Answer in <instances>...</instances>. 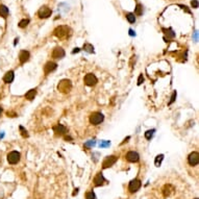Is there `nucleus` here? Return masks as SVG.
<instances>
[{
  "label": "nucleus",
  "mask_w": 199,
  "mask_h": 199,
  "mask_svg": "<svg viewBox=\"0 0 199 199\" xmlns=\"http://www.w3.org/2000/svg\"><path fill=\"white\" fill-rule=\"evenodd\" d=\"M53 35L58 39H67L71 35V28L66 26V25H61V26H57L55 28Z\"/></svg>",
  "instance_id": "obj_1"
},
{
  "label": "nucleus",
  "mask_w": 199,
  "mask_h": 199,
  "mask_svg": "<svg viewBox=\"0 0 199 199\" xmlns=\"http://www.w3.org/2000/svg\"><path fill=\"white\" fill-rule=\"evenodd\" d=\"M72 89V82L69 79H63L57 85V90L62 93H69Z\"/></svg>",
  "instance_id": "obj_2"
},
{
  "label": "nucleus",
  "mask_w": 199,
  "mask_h": 199,
  "mask_svg": "<svg viewBox=\"0 0 199 199\" xmlns=\"http://www.w3.org/2000/svg\"><path fill=\"white\" fill-rule=\"evenodd\" d=\"M103 119H104V117H103V115L101 114V113H93L91 116H90V122H91V124L93 125H98L100 124L102 121H103Z\"/></svg>",
  "instance_id": "obj_3"
},
{
  "label": "nucleus",
  "mask_w": 199,
  "mask_h": 199,
  "mask_svg": "<svg viewBox=\"0 0 199 199\" xmlns=\"http://www.w3.org/2000/svg\"><path fill=\"white\" fill-rule=\"evenodd\" d=\"M83 81H85L86 85L89 86V87H93V86H95L98 82V79L93 73H88V74L85 76Z\"/></svg>",
  "instance_id": "obj_4"
},
{
  "label": "nucleus",
  "mask_w": 199,
  "mask_h": 199,
  "mask_svg": "<svg viewBox=\"0 0 199 199\" xmlns=\"http://www.w3.org/2000/svg\"><path fill=\"white\" fill-rule=\"evenodd\" d=\"M20 161V153L18 151H12L8 154V162L12 165L17 164Z\"/></svg>",
  "instance_id": "obj_5"
},
{
  "label": "nucleus",
  "mask_w": 199,
  "mask_h": 199,
  "mask_svg": "<svg viewBox=\"0 0 199 199\" xmlns=\"http://www.w3.org/2000/svg\"><path fill=\"white\" fill-rule=\"evenodd\" d=\"M51 10H50L48 6H42V8L39 10V12H38V16H39V18H41V19H46V18L50 17L51 16Z\"/></svg>",
  "instance_id": "obj_6"
},
{
  "label": "nucleus",
  "mask_w": 199,
  "mask_h": 199,
  "mask_svg": "<svg viewBox=\"0 0 199 199\" xmlns=\"http://www.w3.org/2000/svg\"><path fill=\"white\" fill-rule=\"evenodd\" d=\"M117 159H118V157H116V155H111V157H107L106 159L103 161L102 167H103L104 169H106V168H109V167H112L115 163L117 162Z\"/></svg>",
  "instance_id": "obj_7"
},
{
  "label": "nucleus",
  "mask_w": 199,
  "mask_h": 199,
  "mask_svg": "<svg viewBox=\"0 0 199 199\" xmlns=\"http://www.w3.org/2000/svg\"><path fill=\"white\" fill-rule=\"evenodd\" d=\"M141 182H140L139 179H132V182H129V186H128V190H129L130 193H134V192H137L138 190L141 188Z\"/></svg>",
  "instance_id": "obj_8"
},
{
  "label": "nucleus",
  "mask_w": 199,
  "mask_h": 199,
  "mask_svg": "<svg viewBox=\"0 0 199 199\" xmlns=\"http://www.w3.org/2000/svg\"><path fill=\"white\" fill-rule=\"evenodd\" d=\"M188 162H189V164L191 165V166H196V165H198L199 163V153L196 151L192 152L191 154L189 155V157H188Z\"/></svg>",
  "instance_id": "obj_9"
},
{
  "label": "nucleus",
  "mask_w": 199,
  "mask_h": 199,
  "mask_svg": "<svg viewBox=\"0 0 199 199\" xmlns=\"http://www.w3.org/2000/svg\"><path fill=\"white\" fill-rule=\"evenodd\" d=\"M126 159L128 161V162H130V163H136V162H138L139 161V159H140V157H139V154H138L137 152L136 151H129V152H127L126 153Z\"/></svg>",
  "instance_id": "obj_10"
},
{
  "label": "nucleus",
  "mask_w": 199,
  "mask_h": 199,
  "mask_svg": "<svg viewBox=\"0 0 199 199\" xmlns=\"http://www.w3.org/2000/svg\"><path fill=\"white\" fill-rule=\"evenodd\" d=\"M65 56V50L61 47H56L52 51V57L54 58H63Z\"/></svg>",
  "instance_id": "obj_11"
},
{
  "label": "nucleus",
  "mask_w": 199,
  "mask_h": 199,
  "mask_svg": "<svg viewBox=\"0 0 199 199\" xmlns=\"http://www.w3.org/2000/svg\"><path fill=\"white\" fill-rule=\"evenodd\" d=\"M56 67H57L56 63H54V62H48L47 64L44 66V72L46 73V74H48V73L54 71V70L56 69Z\"/></svg>",
  "instance_id": "obj_12"
},
{
  "label": "nucleus",
  "mask_w": 199,
  "mask_h": 199,
  "mask_svg": "<svg viewBox=\"0 0 199 199\" xmlns=\"http://www.w3.org/2000/svg\"><path fill=\"white\" fill-rule=\"evenodd\" d=\"M53 132H54L56 134L62 136V134H65L66 132H67V127L64 126V125H62V124H57L53 127Z\"/></svg>",
  "instance_id": "obj_13"
},
{
  "label": "nucleus",
  "mask_w": 199,
  "mask_h": 199,
  "mask_svg": "<svg viewBox=\"0 0 199 199\" xmlns=\"http://www.w3.org/2000/svg\"><path fill=\"white\" fill-rule=\"evenodd\" d=\"M29 52L28 51H26V50H22L20 52V54H19V61H20L21 64H24V63H26L28 60H29Z\"/></svg>",
  "instance_id": "obj_14"
},
{
  "label": "nucleus",
  "mask_w": 199,
  "mask_h": 199,
  "mask_svg": "<svg viewBox=\"0 0 199 199\" xmlns=\"http://www.w3.org/2000/svg\"><path fill=\"white\" fill-rule=\"evenodd\" d=\"M104 182H105V179H104V177H103V175H102V173H98L94 178V184L96 187L102 186Z\"/></svg>",
  "instance_id": "obj_15"
},
{
  "label": "nucleus",
  "mask_w": 199,
  "mask_h": 199,
  "mask_svg": "<svg viewBox=\"0 0 199 199\" xmlns=\"http://www.w3.org/2000/svg\"><path fill=\"white\" fill-rule=\"evenodd\" d=\"M173 191H174V188L172 187L171 184H166L164 189H163V195H164V197H168L171 195V193Z\"/></svg>",
  "instance_id": "obj_16"
},
{
  "label": "nucleus",
  "mask_w": 199,
  "mask_h": 199,
  "mask_svg": "<svg viewBox=\"0 0 199 199\" xmlns=\"http://www.w3.org/2000/svg\"><path fill=\"white\" fill-rule=\"evenodd\" d=\"M14 77H15L14 72H13V71H8V72H6V74L4 75L3 81H4L5 83H10V82L14 80Z\"/></svg>",
  "instance_id": "obj_17"
},
{
  "label": "nucleus",
  "mask_w": 199,
  "mask_h": 199,
  "mask_svg": "<svg viewBox=\"0 0 199 199\" xmlns=\"http://www.w3.org/2000/svg\"><path fill=\"white\" fill-rule=\"evenodd\" d=\"M8 8L5 5H0V17L6 18L8 16Z\"/></svg>",
  "instance_id": "obj_18"
},
{
  "label": "nucleus",
  "mask_w": 199,
  "mask_h": 199,
  "mask_svg": "<svg viewBox=\"0 0 199 199\" xmlns=\"http://www.w3.org/2000/svg\"><path fill=\"white\" fill-rule=\"evenodd\" d=\"M35 95H37V90L33 89V90H29V91L25 94V97H26V99H28V100H33V98H35Z\"/></svg>",
  "instance_id": "obj_19"
},
{
  "label": "nucleus",
  "mask_w": 199,
  "mask_h": 199,
  "mask_svg": "<svg viewBox=\"0 0 199 199\" xmlns=\"http://www.w3.org/2000/svg\"><path fill=\"white\" fill-rule=\"evenodd\" d=\"M143 14V6L140 3L137 4V8H136V10H134V15H137V16H142Z\"/></svg>",
  "instance_id": "obj_20"
},
{
  "label": "nucleus",
  "mask_w": 199,
  "mask_h": 199,
  "mask_svg": "<svg viewBox=\"0 0 199 199\" xmlns=\"http://www.w3.org/2000/svg\"><path fill=\"white\" fill-rule=\"evenodd\" d=\"M163 31L165 33V35H167L168 38H174L175 37V33H173V30L172 29H167V28H163Z\"/></svg>",
  "instance_id": "obj_21"
},
{
  "label": "nucleus",
  "mask_w": 199,
  "mask_h": 199,
  "mask_svg": "<svg viewBox=\"0 0 199 199\" xmlns=\"http://www.w3.org/2000/svg\"><path fill=\"white\" fill-rule=\"evenodd\" d=\"M126 19L128 20V22H129V23H134V22H136V17H134V15L132 14V13H127V14H126Z\"/></svg>",
  "instance_id": "obj_22"
},
{
  "label": "nucleus",
  "mask_w": 199,
  "mask_h": 199,
  "mask_svg": "<svg viewBox=\"0 0 199 199\" xmlns=\"http://www.w3.org/2000/svg\"><path fill=\"white\" fill-rule=\"evenodd\" d=\"M83 49H85L86 51H88V52H90V53L94 52V47H93L91 44H89V43H87V44L83 45Z\"/></svg>",
  "instance_id": "obj_23"
},
{
  "label": "nucleus",
  "mask_w": 199,
  "mask_h": 199,
  "mask_svg": "<svg viewBox=\"0 0 199 199\" xmlns=\"http://www.w3.org/2000/svg\"><path fill=\"white\" fill-rule=\"evenodd\" d=\"M28 23H29V20L28 19H23V20H21L20 22H19V27H21V28H24V27H26L28 25Z\"/></svg>",
  "instance_id": "obj_24"
},
{
  "label": "nucleus",
  "mask_w": 199,
  "mask_h": 199,
  "mask_svg": "<svg viewBox=\"0 0 199 199\" xmlns=\"http://www.w3.org/2000/svg\"><path fill=\"white\" fill-rule=\"evenodd\" d=\"M163 159H164V155H163V154L157 155V159H155V162H154L155 166H157V167H159V165H161V163H162Z\"/></svg>",
  "instance_id": "obj_25"
},
{
  "label": "nucleus",
  "mask_w": 199,
  "mask_h": 199,
  "mask_svg": "<svg viewBox=\"0 0 199 199\" xmlns=\"http://www.w3.org/2000/svg\"><path fill=\"white\" fill-rule=\"evenodd\" d=\"M153 132H154V129L147 130V132H145V138H146L147 140H150L152 138V136H153Z\"/></svg>",
  "instance_id": "obj_26"
},
{
  "label": "nucleus",
  "mask_w": 199,
  "mask_h": 199,
  "mask_svg": "<svg viewBox=\"0 0 199 199\" xmlns=\"http://www.w3.org/2000/svg\"><path fill=\"white\" fill-rule=\"evenodd\" d=\"M86 198L87 199H95V194L93 192H88L86 194Z\"/></svg>",
  "instance_id": "obj_27"
},
{
  "label": "nucleus",
  "mask_w": 199,
  "mask_h": 199,
  "mask_svg": "<svg viewBox=\"0 0 199 199\" xmlns=\"http://www.w3.org/2000/svg\"><path fill=\"white\" fill-rule=\"evenodd\" d=\"M20 130H21V134H22V137H24V138H26V137H28V134H27V132L23 128L22 126H20Z\"/></svg>",
  "instance_id": "obj_28"
},
{
  "label": "nucleus",
  "mask_w": 199,
  "mask_h": 199,
  "mask_svg": "<svg viewBox=\"0 0 199 199\" xmlns=\"http://www.w3.org/2000/svg\"><path fill=\"white\" fill-rule=\"evenodd\" d=\"M191 4H192V6H193L194 8H198V1H197V0H193V1L191 2Z\"/></svg>",
  "instance_id": "obj_29"
},
{
  "label": "nucleus",
  "mask_w": 199,
  "mask_h": 199,
  "mask_svg": "<svg viewBox=\"0 0 199 199\" xmlns=\"http://www.w3.org/2000/svg\"><path fill=\"white\" fill-rule=\"evenodd\" d=\"M143 81H144V77H143V75L141 74L139 76V79H138V85H142Z\"/></svg>",
  "instance_id": "obj_30"
},
{
  "label": "nucleus",
  "mask_w": 199,
  "mask_h": 199,
  "mask_svg": "<svg viewBox=\"0 0 199 199\" xmlns=\"http://www.w3.org/2000/svg\"><path fill=\"white\" fill-rule=\"evenodd\" d=\"M175 97H176V92H174V93H173V95H172V97H171V100H170V101H169V104H171L172 102H174Z\"/></svg>",
  "instance_id": "obj_31"
},
{
  "label": "nucleus",
  "mask_w": 199,
  "mask_h": 199,
  "mask_svg": "<svg viewBox=\"0 0 199 199\" xmlns=\"http://www.w3.org/2000/svg\"><path fill=\"white\" fill-rule=\"evenodd\" d=\"M8 117H15L16 114L15 113H13V112H8Z\"/></svg>",
  "instance_id": "obj_32"
},
{
  "label": "nucleus",
  "mask_w": 199,
  "mask_h": 199,
  "mask_svg": "<svg viewBox=\"0 0 199 199\" xmlns=\"http://www.w3.org/2000/svg\"><path fill=\"white\" fill-rule=\"evenodd\" d=\"M94 144H95L94 141H91V142L87 143V144H86V146H91V145H94Z\"/></svg>",
  "instance_id": "obj_33"
},
{
  "label": "nucleus",
  "mask_w": 199,
  "mask_h": 199,
  "mask_svg": "<svg viewBox=\"0 0 199 199\" xmlns=\"http://www.w3.org/2000/svg\"><path fill=\"white\" fill-rule=\"evenodd\" d=\"M129 35H134L136 33H134V30H132V29H129Z\"/></svg>",
  "instance_id": "obj_34"
},
{
  "label": "nucleus",
  "mask_w": 199,
  "mask_h": 199,
  "mask_svg": "<svg viewBox=\"0 0 199 199\" xmlns=\"http://www.w3.org/2000/svg\"><path fill=\"white\" fill-rule=\"evenodd\" d=\"M79 51V48H75L74 50H73V53H75V52H78Z\"/></svg>",
  "instance_id": "obj_35"
},
{
  "label": "nucleus",
  "mask_w": 199,
  "mask_h": 199,
  "mask_svg": "<svg viewBox=\"0 0 199 199\" xmlns=\"http://www.w3.org/2000/svg\"><path fill=\"white\" fill-rule=\"evenodd\" d=\"M1 113H2V107L0 106V115H1Z\"/></svg>",
  "instance_id": "obj_36"
},
{
  "label": "nucleus",
  "mask_w": 199,
  "mask_h": 199,
  "mask_svg": "<svg viewBox=\"0 0 199 199\" xmlns=\"http://www.w3.org/2000/svg\"><path fill=\"white\" fill-rule=\"evenodd\" d=\"M195 199H198V198H195Z\"/></svg>",
  "instance_id": "obj_37"
},
{
  "label": "nucleus",
  "mask_w": 199,
  "mask_h": 199,
  "mask_svg": "<svg viewBox=\"0 0 199 199\" xmlns=\"http://www.w3.org/2000/svg\"><path fill=\"white\" fill-rule=\"evenodd\" d=\"M0 98H1V96H0Z\"/></svg>",
  "instance_id": "obj_38"
}]
</instances>
